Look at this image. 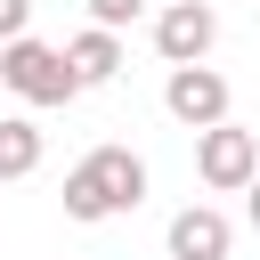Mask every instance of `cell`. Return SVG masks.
I'll list each match as a JSON object with an SVG mask.
<instances>
[{
	"mask_svg": "<svg viewBox=\"0 0 260 260\" xmlns=\"http://www.w3.org/2000/svg\"><path fill=\"white\" fill-rule=\"evenodd\" d=\"M146 203V162L130 146H89L73 171H65V219L73 228H98V219H122Z\"/></svg>",
	"mask_w": 260,
	"mask_h": 260,
	"instance_id": "6da1fadb",
	"label": "cell"
},
{
	"mask_svg": "<svg viewBox=\"0 0 260 260\" xmlns=\"http://www.w3.org/2000/svg\"><path fill=\"white\" fill-rule=\"evenodd\" d=\"M0 89H16L24 106H73V98H81V73L65 65L57 41L16 32V41H0Z\"/></svg>",
	"mask_w": 260,
	"mask_h": 260,
	"instance_id": "7a4b0ae2",
	"label": "cell"
},
{
	"mask_svg": "<svg viewBox=\"0 0 260 260\" xmlns=\"http://www.w3.org/2000/svg\"><path fill=\"white\" fill-rule=\"evenodd\" d=\"M195 179H203L211 195H244V187L260 179V138H252L244 122H211V130H195Z\"/></svg>",
	"mask_w": 260,
	"mask_h": 260,
	"instance_id": "3957f363",
	"label": "cell"
},
{
	"mask_svg": "<svg viewBox=\"0 0 260 260\" xmlns=\"http://www.w3.org/2000/svg\"><path fill=\"white\" fill-rule=\"evenodd\" d=\"M211 41H219L211 0H162V8H154V49H162V65H203Z\"/></svg>",
	"mask_w": 260,
	"mask_h": 260,
	"instance_id": "277c9868",
	"label": "cell"
},
{
	"mask_svg": "<svg viewBox=\"0 0 260 260\" xmlns=\"http://www.w3.org/2000/svg\"><path fill=\"white\" fill-rule=\"evenodd\" d=\"M162 106H171L179 130H211V122H228V73L219 65H171Z\"/></svg>",
	"mask_w": 260,
	"mask_h": 260,
	"instance_id": "5b68a950",
	"label": "cell"
},
{
	"mask_svg": "<svg viewBox=\"0 0 260 260\" xmlns=\"http://www.w3.org/2000/svg\"><path fill=\"white\" fill-rule=\"evenodd\" d=\"M228 244H236V228H228V211H211V203H187V211L162 228V252H171V260H228Z\"/></svg>",
	"mask_w": 260,
	"mask_h": 260,
	"instance_id": "8992f818",
	"label": "cell"
},
{
	"mask_svg": "<svg viewBox=\"0 0 260 260\" xmlns=\"http://www.w3.org/2000/svg\"><path fill=\"white\" fill-rule=\"evenodd\" d=\"M65 65L81 73V89H106V81L122 73V32H106V24L73 32V41H65Z\"/></svg>",
	"mask_w": 260,
	"mask_h": 260,
	"instance_id": "52a82bcc",
	"label": "cell"
},
{
	"mask_svg": "<svg viewBox=\"0 0 260 260\" xmlns=\"http://www.w3.org/2000/svg\"><path fill=\"white\" fill-rule=\"evenodd\" d=\"M41 154H49L41 122H32V114H0V179H32Z\"/></svg>",
	"mask_w": 260,
	"mask_h": 260,
	"instance_id": "ba28073f",
	"label": "cell"
},
{
	"mask_svg": "<svg viewBox=\"0 0 260 260\" xmlns=\"http://www.w3.org/2000/svg\"><path fill=\"white\" fill-rule=\"evenodd\" d=\"M138 16H146V0H89V24H106V32H122Z\"/></svg>",
	"mask_w": 260,
	"mask_h": 260,
	"instance_id": "9c48e42d",
	"label": "cell"
},
{
	"mask_svg": "<svg viewBox=\"0 0 260 260\" xmlns=\"http://www.w3.org/2000/svg\"><path fill=\"white\" fill-rule=\"evenodd\" d=\"M16 32H32V0H0V41H16Z\"/></svg>",
	"mask_w": 260,
	"mask_h": 260,
	"instance_id": "30bf717a",
	"label": "cell"
},
{
	"mask_svg": "<svg viewBox=\"0 0 260 260\" xmlns=\"http://www.w3.org/2000/svg\"><path fill=\"white\" fill-rule=\"evenodd\" d=\"M244 211H252V228H260V179H252V187H244Z\"/></svg>",
	"mask_w": 260,
	"mask_h": 260,
	"instance_id": "8fae6325",
	"label": "cell"
}]
</instances>
